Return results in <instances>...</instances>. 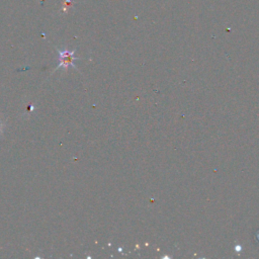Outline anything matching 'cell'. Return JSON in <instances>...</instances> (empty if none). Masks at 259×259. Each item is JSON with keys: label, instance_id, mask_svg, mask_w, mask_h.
I'll return each mask as SVG.
<instances>
[{"label": "cell", "instance_id": "cell-2", "mask_svg": "<svg viewBox=\"0 0 259 259\" xmlns=\"http://www.w3.org/2000/svg\"><path fill=\"white\" fill-rule=\"evenodd\" d=\"M2 130H3V123H2V121L0 120V133L2 132Z\"/></svg>", "mask_w": 259, "mask_h": 259}, {"label": "cell", "instance_id": "cell-1", "mask_svg": "<svg viewBox=\"0 0 259 259\" xmlns=\"http://www.w3.org/2000/svg\"><path fill=\"white\" fill-rule=\"evenodd\" d=\"M59 60H60V64L57 67L59 68H64L66 71L68 70L69 66H75L74 65V60H76L77 58L74 57V51H59Z\"/></svg>", "mask_w": 259, "mask_h": 259}]
</instances>
